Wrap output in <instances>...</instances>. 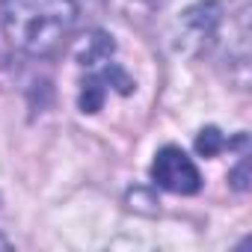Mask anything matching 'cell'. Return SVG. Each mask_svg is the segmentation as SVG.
I'll return each instance as SVG.
<instances>
[{
  "label": "cell",
  "mask_w": 252,
  "mask_h": 252,
  "mask_svg": "<svg viewBox=\"0 0 252 252\" xmlns=\"http://www.w3.org/2000/svg\"><path fill=\"white\" fill-rule=\"evenodd\" d=\"M77 24L74 0H0L6 42L27 57L57 54Z\"/></svg>",
  "instance_id": "1"
},
{
  "label": "cell",
  "mask_w": 252,
  "mask_h": 252,
  "mask_svg": "<svg viewBox=\"0 0 252 252\" xmlns=\"http://www.w3.org/2000/svg\"><path fill=\"white\" fill-rule=\"evenodd\" d=\"M80 110L83 113H98L110 86H116L122 95H131L134 83L131 77L113 63V42L104 33H92L83 48H80Z\"/></svg>",
  "instance_id": "2"
},
{
  "label": "cell",
  "mask_w": 252,
  "mask_h": 252,
  "mask_svg": "<svg viewBox=\"0 0 252 252\" xmlns=\"http://www.w3.org/2000/svg\"><path fill=\"white\" fill-rule=\"evenodd\" d=\"M152 181H155L160 190H169V193H178V196H193V193H199V187H202L199 166H196L193 158H190L184 149H178V146H163V149L155 155Z\"/></svg>",
  "instance_id": "3"
},
{
  "label": "cell",
  "mask_w": 252,
  "mask_h": 252,
  "mask_svg": "<svg viewBox=\"0 0 252 252\" xmlns=\"http://www.w3.org/2000/svg\"><path fill=\"white\" fill-rule=\"evenodd\" d=\"M222 146H225V140H222V134H220L217 128L202 131V137L196 140V149H199V155H205V158H214Z\"/></svg>",
  "instance_id": "4"
}]
</instances>
